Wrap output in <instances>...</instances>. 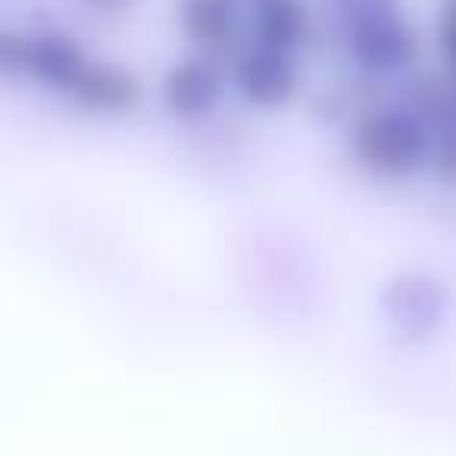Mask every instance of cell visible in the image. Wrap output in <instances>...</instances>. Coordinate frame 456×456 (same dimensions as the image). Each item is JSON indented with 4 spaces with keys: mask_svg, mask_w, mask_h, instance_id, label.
Instances as JSON below:
<instances>
[{
    "mask_svg": "<svg viewBox=\"0 0 456 456\" xmlns=\"http://www.w3.org/2000/svg\"><path fill=\"white\" fill-rule=\"evenodd\" d=\"M244 4H250V0H244Z\"/></svg>",
    "mask_w": 456,
    "mask_h": 456,
    "instance_id": "cell-12",
    "label": "cell"
},
{
    "mask_svg": "<svg viewBox=\"0 0 456 456\" xmlns=\"http://www.w3.org/2000/svg\"><path fill=\"white\" fill-rule=\"evenodd\" d=\"M169 22L184 51L228 60L248 45L244 0H172Z\"/></svg>",
    "mask_w": 456,
    "mask_h": 456,
    "instance_id": "cell-6",
    "label": "cell"
},
{
    "mask_svg": "<svg viewBox=\"0 0 456 456\" xmlns=\"http://www.w3.org/2000/svg\"><path fill=\"white\" fill-rule=\"evenodd\" d=\"M248 41L310 60L322 47L316 0H250Z\"/></svg>",
    "mask_w": 456,
    "mask_h": 456,
    "instance_id": "cell-7",
    "label": "cell"
},
{
    "mask_svg": "<svg viewBox=\"0 0 456 456\" xmlns=\"http://www.w3.org/2000/svg\"><path fill=\"white\" fill-rule=\"evenodd\" d=\"M431 63L456 85V0H435L428 22Z\"/></svg>",
    "mask_w": 456,
    "mask_h": 456,
    "instance_id": "cell-9",
    "label": "cell"
},
{
    "mask_svg": "<svg viewBox=\"0 0 456 456\" xmlns=\"http://www.w3.org/2000/svg\"><path fill=\"white\" fill-rule=\"evenodd\" d=\"M72 4L94 26H122L138 13L144 0H72Z\"/></svg>",
    "mask_w": 456,
    "mask_h": 456,
    "instance_id": "cell-11",
    "label": "cell"
},
{
    "mask_svg": "<svg viewBox=\"0 0 456 456\" xmlns=\"http://www.w3.org/2000/svg\"><path fill=\"white\" fill-rule=\"evenodd\" d=\"M232 103L250 116H285L306 101L310 72L306 60L275 47L248 45L225 60Z\"/></svg>",
    "mask_w": 456,
    "mask_h": 456,
    "instance_id": "cell-5",
    "label": "cell"
},
{
    "mask_svg": "<svg viewBox=\"0 0 456 456\" xmlns=\"http://www.w3.org/2000/svg\"><path fill=\"white\" fill-rule=\"evenodd\" d=\"M151 103L159 119L182 132H200L219 122L232 103L225 60L178 47L151 82Z\"/></svg>",
    "mask_w": 456,
    "mask_h": 456,
    "instance_id": "cell-4",
    "label": "cell"
},
{
    "mask_svg": "<svg viewBox=\"0 0 456 456\" xmlns=\"http://www.w3.org/2000/svg\"><path fill=\"white\" fill-rule=\"evenodd\" d=\"M450 294L444 291L441 279L425 273H400L381 291V310L397 335L422 338L441 329L447 316Z\"/></svg>",
    "mask_w": 456,
    "mask_h": 456,
    "instance_id": "cell-8",
    "label": "cell"
},
{
    "mask_svg": "<svg viewBox=\"0 0 456 456\" xmlns=\"http://www.w3.org/2000/svg\"><path fill=\"white\" fill-rule=\"evenodd\" d=\"M347 169L381 191H406L428 178L431 128L394 91L372 88L338 126Z\"/></svg>",
    "mask_w": 456,
    "mask_h": 456,
    "instance_id": "cell-2",
    "label": "cell"
},
{
    "mask_svg": "<svg viewBox=\"0 0 456 456\" xmlns=\"http://www.w3.org/2000/svg\"><path fill=\"white\" fill-rule=\"evenodd\" d=\"M425 182L444 194H456V128H431V163Z\"/></svg>",
    "mask_w": 456,
    "mask_h": 456,
    "instance_id": "cell-10",
    "label": "cell"
},
{
    "mask_svg": "<svg viewBox=\"0 0 456 456\" xmlns=\"http://www.w3.org/2000/svg\"><path fill=\"white\" fill-rule=\"evenodd\" d=\"M322 47H331L350 78L394 91L428 63V32L410 0H316Z\"/></svg>",
    "mask_w": 456,
    "mask_h": 456,
    "instance_id": "cell-1",
    "label": "cell"
},
{
    "mask_svg": "<svg viewBox=\"0 0 456 456\" xmlns=\"http://www.w3.org/2000/svg\"><path fill=\"white\" fill-rule=\"evenodd\" d=\"M97 63L101 53L85 32L60 20L0 26V82L35 91L63 110H72Z\"/></svg>",
    "mask_w": 456,
    "mask_h": 456,
    "instance_id": "cell-3",
    "label": "cell"
}]
</instances>
